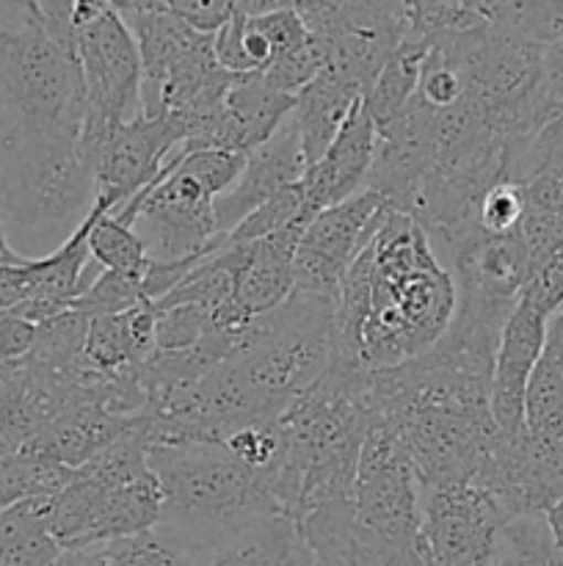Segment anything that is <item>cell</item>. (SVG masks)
<instances>
[{
  "label": "cell",
  "mask_w": 563,
  "mask_h": 566,
  "mask_svg": "<svg viewBox=\"0 0 563 566\" xmlns=\"http://www.w3.org/2000/svg\"><path fill=\"white\" fill-rule=\"evenodd\" d=\"M458 291L428 232L386 205L340 285L331 365L390 370L442 340Z\"/></svg>",
  "instance_id": "1"
},
{
  "label": "cell",
  "mask_w": 563,
  "mask_h": 566,
  "mask_svg": "<svg viewBox=\"0 0 563 566\" xmlns=\"http://www.w3.org/2000/svg\"><path fill=\"white\" fill-rule=\"evenodd\" d=\"M337 298L298 291L243 332L235 354L180 398V418L199 442L274 423L329 370Z\"/></svg>",
  "instance_id": "2"
},
{
  "label": "cell",
  "mask_w": 563,
  "mask_h": 566,
  "mask_svg": "<svg viewBox=\"0 0 563 566\" xmlns=\"http://www.w3.org/2000/svg\"><path fill=\"white\" fill-rule=\"evenodd\" d=\"M368 429V374L329 365L276 420L279 451L263 481L279 514L301 523L315 509L351 497Z\"/></svg>",
  "instance_id": "3"
},
{
  "label": "cell",
  "mask_w": 563,
  "mask_h": 566,
  "mask_svg": "<svg viewBox=\"0 0 563 566\" xmlns=\"http://www.w3.org/2000/svg\"><path fill=\"white\" fill-rule=\"evenodd\" d=\"M149 468L160 484V523L193 553L215 545L257 517L279 514L263 470L243 464L215 442L149 448Z\"/></svg>",
  "instance_id": "4"
},
{
  "label": "cell",
  "mask_w": 563,
  "mask_h": 566,
  "mask_svg": "<svg viewBox=\"0 0 563 566\" xmlns=\"http://www.w3.org/2000/svg\"><path fill=\"white\" fill-rule=\"evenodd\" d=\"M160 506V484L136 426L75 470L64 490L42 497L44 523L61 551L108 545L155 528Z\"/></svg>",
  "instance_id": "5"
},
{
  "label": "cell",
  "mask_w": 563,
  "mask_h": 566,
  "mask_svg": "<svg viewBox=\"0 0 563 566\" xmlns=\"http://www.w3.org/2000/svg\"><path fill=\"white\" fill-rule=\"evenodd\" d=\"M110 213L141 235L149 258L163 263L208 258L226 238L215 224V197L180 164V153L141 193Z\"/></svg>",
  "instance_id": "6"
},
{
  "label": "cell",
  "mask_w": 563,
  "mask_h": 566,
  "mask_svg": "<svg viewBox=\"0 0 563 566\" xmlns=\"http://www.w3.org/2000/svg\"><path fill=\"white\" fill-rule=\"evenodd\" d=\"M293 11L323 50V70L364 94L408 33L403 0H293Z\"/></svg>",
  "instance_id": "7"
},
{
  "label": "cell",
  "mask_w": 563,
  "mask_h": 566,
  "mask_svg": "<svg viewBox=\"0 0 563 566\" xmlns=\"http://www.w3.org/2000/svg\"><path fill=\"white\" fill-rule=\"evenodd\" d=\"M75 55L86 97L83 153L92 164L94 149L108 136L110 127L144 114L141 55L130 28L114 9L75 28Z\"/></svg>",
  "instance_id": "8"
},
{
  "label": "cell",
  "mask_w": 563,
  "mask_h": 566,
  "mask_svg": "<svg viewBox=\"0 0 563 566\" xmlns=\"http://www.w3.org/2000/svg\"><path fill=\"white\" fill-rule=\"evenodd\" d=\"M508 517L484 486L419 490L417 553L423 566H497Z\"/></svg>",
  "instance_id": "9"
},
{
  "label": "cell",
  "mask_w": 563,
  "mask_h": 566,
  "mask_svg": "<svg viewBox=\"0 0 563 566\" xmlns=\"http://www.w3.org/2000/svg\"><path fill=\"white\" fill-rule=\"evenodd\" d=\"M353 517L381 539L417 547L419 481L390 429L370 423L351 490Z\"/></svg>",
  "instance_id": "10"
},
{
  "label": "cell",
  "mask_w": 563,
  "mask_h": 566,
  "mask_svg": "<svg viewBox=\"0 0 563 566\" xmlns=\"http://www.w3.org/2000/svg\"><path fill=\"white\" fill-rule=\"evenodd\" d=\"M182 144L185 125L171 114H141L119 122L92 155L97 197L114 202V210L121 208L163 171Z\"/></svg>",
  "instance_id": "11"
},
{
  "label": "cell",
  "mask_w": 563,
  "mask_h": 566,
  "mask_svg": "<svg viewBox=\"0 0 563 566\" xmlns=\"http://www.w3.org/2000/svg\"><path fill=\"white\" fill-rule=\"evenodd\" d=\"M386 208L379 193L362 188L353 197L320 210L304 230L296 249V287L298 291L340 296L346 271L351 269L359 249L368 243L375 219Z\"/></svg>",
  "instance_id": "12"
},
{
  "label": "cell",
  "mask_w": 563,
  "mask_h": 566,
  "mask_svg": "<svg viewBox=\"0 0 563 566\" xmlns=\"http://www.w3.org/2000/svg\"><path fill=\"white\" fill-rule=\"evenodd\" d=\"M546 321L550 318L519 298L502 329L491 374V415L500 434L508 440L524 434V396L544 346Z\"/></svg>",
  "instance_id": "13"
},
{
  "label": "cell",
  "mask_w": 563,
  "mask_h": 566,
  "mask_svg": "<svg viewBox=\"0 0 563 566\" xmlns=\"http://www.w3.org/2000/svg\"><path fill=\"white\" fill-rule=\"evenodd\" d=\"M307 169L309 166L307 158H304L296 127L290 125V119H285L268 142L246 153V164H243V171L235 180V186L215 199V224H219V232L226 235V232L235 230L248 213H254L259 205L268 202L274 193L301 180Z\"/></svg>",
  "instance_id": "14"
},
{
  "label": "cell",
  "mask_w": 563,
  "mask_h": 566,
  "mask_svg": "<svg viewBox=\"0 0 563 566\" xmlns=\"http://www.w3.org/2000/svg\"><path fill=\"white\" fill-rule=\"evenodd\" d=\"M375 155V122L359 99L357 108L340 127L334 142L318 164L309 166L301 177L304 202L312 216L364 188L370 164Z\"/></svg>",
  "instance_id": "15"
},
{
  "label": "cell",
  "mask_w": 563,
  "mask_h": 566,
  "mask_svg": "<svg viewBox=\"0 0 563 566\" xmlns=\"http://www.w3.org/2000/svg\"><path fill=\"white\" fill-rule=\"evenodd\" d=\"M193 566H318V562L298 520L268 514L193 553Z\"/></svg>",
  "instance_id": "16"
},
{
  "label": "cell",
  "mask_w": 563,
  "mask_h": 566,
  "mask_svg": "<svg viewBox=\"0 0 563 566\" xmlns=\"http://www.w3.org/2000/svg\"><path fill=\"white\" fill-rule=\"evenodd\" d=\"M296 97L270 88L263 75H237L226 92L215 130L210 136V149H230V153H252L268 142L282 122L290 114Z\"/></svg>",
  "instance_id": "17"
},
{
  "label": "cell",
  "mask_w": 563,
  "mask_h": 566,
  "mask_svg": "<svg viewBox=\"0 0 563 566\" xmlns=\"http://www.w3.org/2000/svg\"><path fill=\"white\" fill-rule=\"evenodd\" d=\"M309 221H293L282 230L268 232L246 243L241 280H237V304L248 318L279 307L296 287V249Z\"/></svg>",
  "instance_id": "18"
},
{
  "label": "cell",
  "mask_w": 563,
  "mask_h": 566,
  "mask_svg": "<svg viewBox=\"0 0 563 566\" xmlns=\"http://www.w3.org/2000/svg\"><path fill=\"white\" fill-rule=\"evenodd\" d=\"M132 426H136V418L114 415L97 403H75L55 420H50L42 434L22 453H36V457L53 459L70 470H81L110 442L127 434Z\"/></svg>",
  "instance_id": "19"
},
{
  "label": "cell",
  "mask_w": 563,
  "mask_h": 566,
  "mask_svg": "<svg viewBox=\"0 0 563 566\" xmlns=\"http://www.w3.org/2000/svg\"><path fill=\"white\" fill-rule=\"evenodd\" d=\"M362 97L364 92L357 83L331 70H320L296 94V103H293L287 119L296 127L307 166L318 164L323 158L329 144L334 142V136Z\"/></svg>",
  "instance_id": "20"
},
{
  "label": "cell",
  "mask_w": 563,
  "mask_h": 566,
  "mask_svg": "<svg viewBox=\"0 0 563 566\" xmlns=\"http://www.w3.org/2000/svg\"><path fill=\"white\" fill-rule=\"evenodd\" d=\"M155 304L144 302L125 313L88 318L83 359L103 374L138 368L155 352Z\"/></svg>",
  "instance_id": "21"
},
{
  "label": "cell",
  "mask_w": 563,
  "mask_h": 566,
  "mask_svg": "<svg viewBox=\"0 0 563 566\" xmlns=\"http://www.w3.org/2000/svg\"><path fill=\"white\" fill-rule=\"evenodd\" d=\"M425 55H428V39L406 36L395 50H392L386 64L381 66V72L375 75L373 86H370L368 94L362 97L364 108L373 116L375 127L395 119V116L406 108L412 94L417 92Z\"/></svg>",
  "instance_id": "22"
},
{
  "label": "cell",
  "mask_w": 563,
  "mask_h": 566,
  "mask_svg": "<svg viewBox=\"0 0 563 566\" xmlns=\"http://www.w3.org/2000/svg\"><path fill=\"white\" fill-rule=\"evenodd\" d=\"M59 553L44 523L42 497L0 512V566H55Z\"/></svg>",
  "instance_id": "23"
},
{
  "label": "cell",
  "mask_w": 563,
  "mask_h": 566,
  "mask_svg": "<svg viewBox=\"0 0 563 566\" xmlns=\"http://www.w3.org/2000/svg\"><path fill=\"white\" fill-rule=\"evenodd\" d=\"M72 475L75 470L36 453H0V512L36 497H53Z\"/></svg>",
  "instance_id": "24"
},
{
  "label": "cell",
  "mask_w": 563,
  "mask_h": 566,
  "mask_svg": "<svg viewBox=\"0 0 563 566\" xmlns=\"http://www.w3.org/2000/svg\"><path fill=\"white\" fill-rule=\"evenodd\" d=\"M88 252L99 269L127 276L144 291V274H147L149 260H152L147 243L132 227L121 224L110 210H103L94 219L92 230H88Z\"/></svg>",
  "instance_id": "25"
},
{
  "label": "cell",
  "mask_w": 563,
  "mask_h": 566,
  "mask_svg": "<svg viewBox=\"0 0 563 566\" xmlns=\"http://www.w3.org/2000/svg\"><path fill=\"white\" fill-rule=\"evenodd\" d=\"M86 335L88 315L77 313V310H64V313L36 324L31 352L25 354V359L44 370H70L83 359Z\"/></svg>",
  "instance_id": "26"
},
{
  "label": "cell",
  "mask_w": 563,
  "mask_h": 566,
  "mask_svg": "<svg viewBox=\"0 0 563 566\" xmlns=\"http://www.w3.org/2000/svg\"><path fill=\"white\" fill-rule=\"evenodd\" d=\"M213 53L221 70L230 75H257L270 64L268 39L254 28L252 17L235 11L219 31L213 33Z\"/></svg>",
  "instance_id": "27"
},
{
  "label": "cell",
  "mask_w": 563,
  "mask_h": 566,
  "mask_svg": "<svg viewBox=\"0 0 563 566\" xmlns=\"http://www.w3.org/2000/svg\"><path fill=\"white\" fill-rule=\"evenodd\" d=\"M103 547L110 566H193L191 547L163 525L121 536Z\"/></svg>",
  "instance_id": "28"
},
{
  "label": "cell",
  "mask_w": 563,
  "mask_h": 566,
  "mask_svg": "<svg viewBox=\"0 0 563 566\" xmlns=\"http://www.w3.org/2000/svg\"><path fill=\"white\" fill-rule=\"evenodd\" d=\"M497 566H563V551L552 536L546 514H524L506 523Z\"/></svg>",
  "instance_id": "29"
},
{
  "label": "cell",
  "mask_w": 563,
  "mask_h": 566,
  "mask_svg": "<svg viewBox=\"0 0 563 566\" xmlns=\"http://www.w3.org/2000/svg\"><path fill=\"white\" fill-rule=\"evenodd\" d=\"M535 175L563 180V111L546 119L528 142L519 144L508 160V182H524Z\"/></svg>",
  "instance_id": "30"
},
{
  "label": "cell",
  "mask_w": 563,
  "mask_h": 566,
  "mask_svg": "<svg viewBox=\"0 0 563 566\" xmlns=\"http://www.w3.org/2000/svg\"><path fill=\"white\" fill-rule=\"evenodd\" d=\"M408 33L414 39H434L445 33L469 31L484 25L478 0H403Z\"/></svg>",
  "instance_id": "31"
},
{
  "label": "cell",
  "mask_w": 563,
  "mask_h": 566,
  "mask_svg": "<svg viewBox=\"0 0 563 566\" xmlns=\"http://www.w3.org/2000/svg\"><path fill=\"white\" fill-rule=\"evenodd\" d=\"M312 219L315 216L307 210L301 180H298L293 182V186L282 188L279 193H274V197H270L268 202L259 205L254 213H248L235 230L226 232V241L230 243L257 241V238L282 230V227L293 224V221H312Z\"/></svg>",
  "instance_id": "32"
},
{
  "label": "cell",
  "mask_w": 563,
  "mask_h": 566,
  "mask_svg": "<svg viewBox=\"0 0 563 566\" xmlns=\"http://www.w3.org/2000/svg\"><path fill=\"white\" fill-rule=\"evenodd\" d=\"M141 285H136L127 276L114 274V271H97L92 282H88L86 291L72 302L70 310H77V313L88 315V318H97V315H114L125 313V310L138 307L144 304Z\"/></svg>",
  "instance_id": "33"
},
{
  "label": "cell",
  "mask_w": 563,
  "mask_h": 566,
  "mask_svg": "<svg viewBox=\"0 0 563 566\" xmlns=\"http://www.w3.org/2000/svg\"><path fill=\"white\" fill-rule=\"evenodd\" d=\"M524 213L528 208H524L522 188L517 182H497L480 199L478 227L486 235H508L519 230Z\"/></svg>",
  "instance_id": "34"
},
{
  "label": "cell",
  "mask_w": 563,
  "mask_h": 566,
  "mask_svg": "<svg viewBox=\"0 0 563 566\" xmlns=\"http://www.w3.org/2000/svg\"><path fill=\"white\" fill-rule=\"evenodd\" d=\"M519 298L539 310L544 318H552L563 307V249L541 265H535Z\"/></svg>",
  "instance_id": "35"
},
{
  "label": "cell",
  "mask_w": 563,
  "mask_h": 566,
  "mask_svg": "<svg viewBox=\"0 0 563 566\" xmlns=\"http://www.w3.org/2000/svg\"><path fill=\"white\" fill-rule=\"evenodd\" d=\"M28 263H31V258L11 247L6 224L0 221V313H11L25 302L28 285H31Z\"/></svg>",
  "instance_id": "36"
},
{
  "label": "cell",
  "mask_w": 563,
  "mask_h": 566,
  "mask_svg": "<svg viewBox=\"0 0 563 566\" xmlns=\"http://www.w3.org/2000/svg\"><path fill=\"white\" fill-rule=\"evenodd\" d=\"M519 238L530 254V274H533L535 265H541L563 249V216L530 213L528 210L522 224H519Z\"/></svg>",
  "instance_id": "37"
},
{
  "label": "cell",
  "mask_w": 563,
  "mask_h": 566,
  "mask_svg": "<svg viewBox=\"0 0 563 566\" xmlns=\"http://www.w3.org/2000/svg\"><path fill=\"white\" fill-rule=\"evenodd\" d=\"M224 448H230L243 464L252 470H265L274 462L279 451V434H276V420L265 426H248V429L235 431L224 440Z\"/></svg>",
  "instance_id": "38"
},
{
  "label": "cell",
  "mask_w": 563,
  "mask_h": 566,
  "mask_svg": "<svg viewBox=\"0 0 563 566\" xmlns=\"http://www.w3.org/2000/svg\"><path fill=\"white\" fill-rule=\"evenodd\" d=\"M160 9L180 17L202 33H215L237 11L235 0H158Z\"/></svg>",
  "instance_id": "39"
},
{
  "label": "cell",
  "mask_w": 563,
  "mask_h": 566,
  "mask_svg": "<svg viewBox=\"0 0 563 566\" xmlns=\"http://www.w3.org/2000/svg\"><path fill=\"white\" fill-rule=\"evenodd\" d=\"M524 197V208L530 213L563 216V180L555 175H535L519 182Z\"/></svg>",
  "instance_id": "40"
},
{
  "label": "cell",
  "mask_w": 563,
  "mask_h": 566,
  "mask_svg": "<svg viewBox=\"0 0 563 566\" xmlns=\"http://www.w3.org/2000/svg\"><path fill=\"white\" fill-rule=\"evenodd\" d=\"M36 324L14 313H0V363H17L31 352Z\"/></svg>",
  "instance_id": "41"
},
{
  "label": "cell",
  "mask_w": 563,
  "mask_h": 566,
  "mask_svg": "<svg viewBox=\"0 0 563 566\" xmlns=\"http://www.w3.org/2000/svg\"><path fill=\"white\" fill-rule=\"evenodd\" d=\"M544 92L555 111H563V42L544 48Z\"/></svg>",
  "instance_id": "42"
},
{
  "label": "cell",
  "mask_w": 563,
  "mask_h": 566,
  "mask_svg": "<svg viewBox=\"0 0 563 566\" xmlns=\"http://www.w3.org/2000/svg\"><path fill=\"white\" fill-rule=\"evenodd\" d=\"M55 566H110L105 556L103 545L92 547H75V551H61L55 558Z\"/></svg>",
  "instance_id": "43"
}]
</instances>
